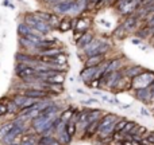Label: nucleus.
Here are the masks:
<instances>
[{"instance_id": "9b49d317", "label": "nucleus", "mask_w": 154, "mask_h": 145, "mask_svg": "<svg viewBox=\"0 0 154 145\" xmlns=\"http://www.w3.org/2000/svg\"><path fill=\"white\" fill-rule=\"evenodd\" d=\"M125 66H126V63L123 62L122 58H115V57H112L109 63H108V66H107V69H106V73L119 71V70H122Z\"/></svg>"}, {"instance_id": "c85d7f7f", "label": "nucleus", "mask_w": 154, "mask_h": 145, "mask_svg": "<svg viewBox=\"0 0 154 145\" xmlns=\"http://www.w3.org/2000/svg\"><path fill=\"white\" fill-rule=\"evenodd\" d=\"M131 42H133L135 46H139L142 42H143V40H142V39H139V38H137V36H135V38H133V39H131Z\"/></svg>"}, {"instance_id": "7c9ffc66", "label": "nucleus", "mask_w": 154, "mask_h": 145, "mask_svg": "<svg viewBox=\"0 0 154 145\" xmlns=\"http://www.w3.org/2000/svg\"><path fill=\"white\" fill-rule=\"evenodd\" d=\"M76 93H79V94H85V90L80 89V87H76Z\"/></svg>"}, {"instance_id": "aec40b11", "label": "nucleus", "mask_w": 154, "mask_h": 145, "mask_svg": "<svg viewBox=\"0 0 154 145\" xmlns=\"http://www.w3.org/2000/svg\"><path fill=\"white\" fill-rule=\"evenodd\" d=\"M60 20H61V19L58 18V15H57V13H51L50 19H49V20H48V24L51 27V30H54V28H58Z\"/></svg>"}, {"instance_id": "0eeeda50", "label": "nucleus", "mask_w": 154, "mask_h": 145, "mask_svg": "<svg viewBox=\"0 0 154 145\" xmlns=\"http://www.w3.org/2000/svg\"><path fill=\"white\" fill-rule=\"evenodd\" d=\"M37 59H38V57L32 55V54L27 53V51H18V53L15 54L16 63H26V65H29V66H31Z\"/></svg>"}, {"instance_id": "a211bd4d", "label": "nucleus", "mask_w": 154, "mask_h": 145, "mask_svg": "<svg viewBox=\"0 0 154 145\" xmlns=\"http://www.w3.org/2000/svg\"><path fill=\"white\" fill-rule=\"evenodd\" d=\"M127 35H128V34L125 31V28L122 27V24H120V26H118L116 28L112 31V36L116 38V39H125Z\"/></svg>"}, {"instance_id": "4be33fe9", "label": "nucleus", "mask_w": 154, "mask_h": 145, "mask_svg": "<svg viewBox=\"0 0 154 145\" xmlns=\"http://www.w3.org/2000/svg\"><path fill=\"white\" fill-rule=\"evenodd\" d=\"M32 13H34L38 19H41V20H43V22H48L51 16L50 12H45V11H37V12H32Z\"/></svg>"}, {"instance_id": "7ed1b4c3", "label": "nucleus", "mask_w": 154, "mask_h": 145, "mask_svg": "<svg viewBox=\"0 0 154 145\" xmlns=\"http://www.w3.org/2000/svg\"><path fill=\"white\" fill-rule=\"evenodd\" d=\"M134 93V98L139 102H142L143 105H150L153 101V93H152V89L149 87H142V89H137V90H133Z\"/></svg>"}, {"instance_id": "f3484780", "label": "nucleus", "mask_w": 154, "mask_h": 145, "mask_svg": "<svg viewBox=\"0 0 154 145\" xmlns=\"http://www.w3.org/2000/svg\"><path fill=\"white\" fill-rule=\"evenodd\" d=\"M73 113H75V109L73 108H66L65 110H62L61 113H60V118L68 124V122L70 121V118L73 117Z\"/></svg>"}, {"instance_id": "1a4fd4ad", "label": "nucleus", "mask_w": 154, "mask_h": 145, "mask_svg": "<svg viewBox=\"0 0 154 145\" xmlns=\"http://www.w3.org/2000/svg\"><path fill=\"white\" fill-rule=\"evenodd\" d=\"M120 117L119 116H116V114H114V113H106L103 117L100 118V121H99V128H97V133L99 132H101V130L104 129L106 126H108L109 124H112V122H115V121H118ZM96 133V135H97Z\"/></svg>"}, {"instance_id": "20e7f679", "label": "nucleus", "mask_w": 154, "mask_h": 145, "mask_svg": "<svg viewBox=\"0 0 154 145\" xmlns=\"http://www.w3.org/2000/svg\"><path fill=\"white\" fill-rule=\"evenodd\" d=\"M14 71H15V77L18 79H23L26 77H34L37 74V71L31 66H29L26 63H15Z\"/></svg>"}, {"instance_id": "473e14b6", "label": "nucleus", "mask_w": 154, "mask_h": 145, "mask_svg": "<svg viewBox=\"0 0 154 145\" xmlns=\"http://www.w3.org/2000/svg\"><path fill=\"white\" fill-rule=\"evenodd\" d=\"M115 1H118V0H115Z\"/></svg>"}, {"instance_id": "423d86ee", "label": "nucleus", "mask_w": 154, "mask_h": 145, "mask_svg": "<svg viewBox=\"0 0 154 145\" xmlns=\"http://www.w3.org/2000/svg\"><path fill=\"white\" fill-rule=\"evenodd\" d=\"M91 19L84 18V16H79V18H73V31H81L87 32L91 28Z\"/></svg>"}, {"instance_id": "2eb2a0df", "label": "nucleus", "mask_w": 154, "mask_h": 145, "mask_svg": "<svg viewBox=\"0 0 154 145\" xmlns=\"http://www.w3.org/2000/svg\"><path fill=\"white\" fill-rule=\"evenodd\" d=\"M54 137L58 140V143L61 144V145H69L70 141H72V137H70V136L66 133V130H64V132H61V133H58V135H56Z\"/></svg>"}, {"instance_id": "f03ea898", "label": "nucleus", "mask_w": 154, "mask_h": 145, "mask_svg": "<svg viewBox=\"0 0 154 145\" xmlns=\"http://www.w3.org/2000/svg\"><path fill=\"white\" fill-rule=\"evenodd\" d=\"M154 81V71L153 70H145L141 75L131 79V90L142 89V87H149Z\"/></svg>"}, {"instance_id": "393cba45", "label": "nucleus", "mask_w": 154, "mask_h": 145, "mask_svg": "<svg viewBox=\"0 0 154 145\" xmlns=\"http://www.w3.org/2000/svg\"><path fill=\"white\" fill-rule=\"evenodd\" d=\"M8 114V109H7V105L3 102H0V118H3L4 116Z\"/></svg>"}, {"instance_id": "bb28decb", "label": "nucleus", "mask_w": 154, "mask_h": 145, "mask_svg": "<svg viewBox=\"0 0 154 145\" xmlns=\"http://www.w3.org/2000/svg\"><path fill=\"white\" fill-rule=\"evenodd\" d=\"M84 34L85 32H81V31H73V39H75V42H77Z\"/></svg>"}, {"instance_id": "5701e85b", "label": "nucleus", "mask_w": 154, "mask_h": 145, "mask_svg": "<svg viewBox=\"0 0 154 145\" xmlns=\"http://www.w3.org/2000/svg\"><path fill=\"white\" fill-rule=\"evenodd\" d=\"M80 103H82L84 106H88V105H100L97 98H88V100H81Z\"/></svg>"}, {"instance_id": "39448f33", "label": "nucleus", "mask_w": 154, "mask_h": 145, "mask_svg": "<svg viewBox=\"0 0 154 145\" xmlns=\"http://www.w3.org/2000/svg\"><path fill=\"white\" fill-rule=\"evenodd\" d=\"M145 70H146V67L141 66V65L133 63V65H126V66L122 69V71H123V75H126L127 78L133 79V78H135V77L141 75Z\"/></svg>"}, {"instance_id": "ddd939ff", "label": "nucleus", "mask_w": 154, "mask_h": 145, "mask_svg": "<svg viewBox=\"0 0 154 145\" xmlns=\"http://www.w3.org/2000/svg\"><path fill=\"white\" fill-rule=\"evenodd\" d=\"M58 30L61 32L73 31V18H72V16H70V15H65L64 18L60 20Z\"/></svg>"}, {"instance_id": "9d476101", "label": "nucleus", "mask_w": 154, "mask_h": 145, "mask_svg": "<svg viewBox=\"0 0 154 145\" xmlns=\"http://www.w3.org/2000/svg\"><path fill=\"white\" fill-rule=\"evenodd\" d=\"M95 36H96V35L93 34V32L91 31V30H89V31H87V32H85V34L82 35V36L80 38V39L76 42L77 48H79L80 51H82L85 47H87L88 45H89L91 42H92V40H93V38H95Z\"/></svg>"}, {"instance_id": "412c9836", "label": "nucleus", "mask_w": 154, "mask_h": 145, "mask_svg": "<svg viewBox=\"0 0 154 145\" xmlns=\"http://www.w3.org/2000/svg\"><path fill=\"white\" fill-rule=\"evenodd\" d=\"M127 122H128L127 118H123V117H122V118H119L116 121V124H115V130H114V132L120 133L123 129H125V126H126V124H127Z\"/></svg>"}, {"instance_id": "dca6fc26", "label": "nucleus", "mask_w": 154, "mask_h": 145, "mask_svg": "<svg viewBox=\"0 0 154 145\" xmlns=\"http://www.w3.org/2000/svg\"><path fill=\"white\" fill-rule=\"evenodd\" d=\"M14 128V122L12 120H8V121H4L2 125H0V137H4L8 132Z\"/></svg>"}, {"instance_id": "c756f323", "label": "nucleus", "mask_w": 154, "mask_h": 145, "mask_svg": "<svg viewBox=\"0 0 154 145\" xmlns=\"http://www.w3.org/2000/svg\"><path fill=\"white\" fill-rule=\"evenodd\" d=\"M138 47H139V48H141V50H142V51H147V50H149V46H147V45H145V43H143V42H142V43H141V45H139V46H138Z\"/></svg>"}, {"instance_id": "a878e982", "label": "nucleus", "mask_w": 154, "mask_h": 145, "mask_svg": "<svg viewBox=\"0 0 154 145\" xmlns=\"http://www.w3.org/2000/svg\"><path fill=\"white\" fill-rule=\"evenodd\" d=\"M139 113H141V117H145V118H149V117L152 116V113H150V112L147 110L145 106H142V108L139 109Z\"/></svg>"}, {"instance_id": "6ab92c4d", "label": "nucleus", "mask_w": 154, "mask_h": 145, "mask_svg": "<svg viewBox=\"0 0 154 145\" xmlns=\"http://www.w3.org/2000/svg\"><path fill=\"white\" fill-rule=\"evenodd\" d=\"M65 81V74H57V75H53V77H49L45 82L48 83H64Z\"/></svg>"}, {"instance_id": "b1692460", "label": "nucleus", "mask_w": 154, "mask_h": 145, "mask_svg": "<svg viewBox=\"0 0 154 145\" xmlns=\"http://www.w3.org/2000/svg\"><path fill=\"white\" fill-rule=\"evenodd\" d=\"M85 86L92 87V89H95V90L101 89V85H100V81H99V79H93V81L88 82V83H85Z\"/></svg>"}, {"instance_id": "6e6552de", "label": "nucleus", "mask_w": 154, "mask_h": 145, "mask_svg": "<svg viewBox=\"0 0 154 145\" xmlns=\"http://www.w3.org/2000/svg\"><path fill=\"white\" fill-rule=\"evenodd\" d=\"M64 53H65L64 46H56V47H49V48H45V50H39L37 57H51V58H56L60 54H64Z\"/></svg>"}, {"instance_id": "f257e3e1", "label": "nucleus", "mask_w": 154, "mask_h": 145, "mask_svg": "<svg viewBox=\"0 0 154 145\" xmlns=\"http://www.w3.org/2000/svg\"><path fill=\"white\" fill-rule=\"evenodd\" d=\"M23 23H26L27 26H30V27H32V28H35L37 31H39L41 34L43 35V36H48V35L50 34L51 31H53V30H51V27L48 24V22H43V20H41V19H38L32 12L24 13V16H23Z\"/></svg>"}, {"instance_id": "f8f14e48", "label": "nucleus", "mask_w": 154, "mask_h": 145, "mask_svg": "<svg viewBox=\"0 0 154 145\" xmlns=\"http://www.w3.org/2000/svg\"><path fill=\"white\" fill-rule=\"evenodd\" d=\"M108 58V55H92L84 59V67H93L101 65L106 59Z\"/></svg>"}, {"instance_id": "2f4dec72", "label": "nucleus", "mask_w": 154, "mask_h": 145, "mask_svg": "<svg viewBox=\"0 0 154 145\" xmlns=\"http://www.w3.org/2000/svg\"><path fill=\"white\" fill-rule=\"evenodd\" d=\"M10 145H20V144H18V143H12V144H10Z\"/></svg>"}, {"instance_id": "cd10ccee", "label": "nucleus", "mask_w": 154, "mask_h": 145, "mask_svg": "<svg viewBox=\"0 0 154 145\" xmlns=\"http://www.w3.org/2000/svg\"><path fill=\"white\" fill-rule=\"evenodd\" d=\"M119 109H122V110H128V109H131V103H123L120 102V105L118 106Z\"/></svg>"}, {"instance_id": "4468645a", "label": "nucleus", "mask_w": 154, "mask_h": 145, "mask_svg": "<svg viewBox=\"0 0 154 145\" xmlns=\"http://www.w3.org/2000/svg\"><path fill=\"white\" fill-rule=\"evenodd\" d=\"M104 114H106V112L101 110V109H92V108H89L88 121H89V124H91V122H93V121H99V120H100Z\"/></svg>"}]
</instances>
